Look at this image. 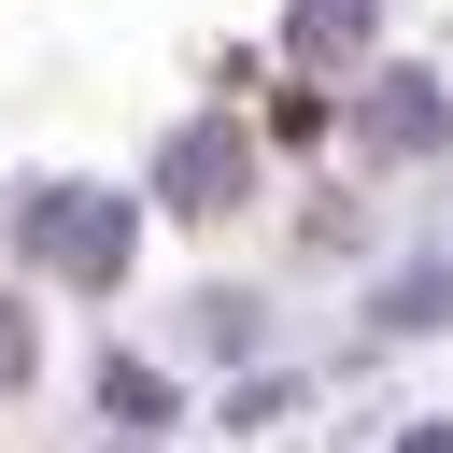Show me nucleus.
<instances>
[{"mask_svg":"<svg viewBox=\"0 0 453 453\" xmlns=\"http://www.w3.org/2000/svg\"><path fill=\"white\" fill-rule=\"evenodd\" d=\"M311 42H354V0H311Z\"/></svg>","mask_w":453,"mask_h":453,"instance_id":"nucleus-2","label":"nucleus"},{"mask_svg":"<svg viewBox=\"0 0 453 453\" xmlns=\"http://www.w3.org/2000/svg\"><path fill=\"white\" fill-rule=\"evenodd\" d=\"M226 184H241V156H226V142H184V156H170V198H184V212H212Z\"/></svg>","mask_w":453,"mask_h":453,"instance_id":"nucleus-1","label":"nucleus"}]
</instances>
